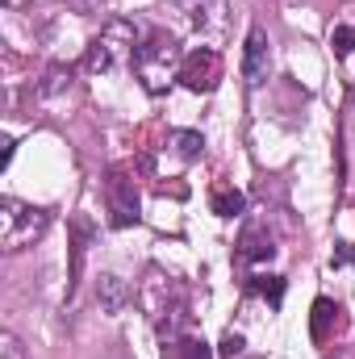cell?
<instances>
[{
    "label": "cell",
    "mask_w": 355,
    "mask_h": 359,
    "mask_svg": "<svg viewBox=\"0 0 355 359\" xmlns=\"http://www.w3.org/2000/svg\"><path fill=\"white\" fill-rule=\"evenodd\" d=\"M180 63H184V55H180L176 38L147 34L142 46H138V55H134V76L142 80V88L151 92V96H159V92L172 88V80H180Z\"/></svg>",
    "instance_id": "6da1fadb"
},
{
    "label": "cell",
    "mask_w": 355,
    "mask_h": 359,
    "mask_svg": "<svg viewBox=\"0 0 355 359\" xmlns=\"http://www.w3.org/2000/svg\"><path fill=\"white\" fill-rule=\"evenodd\" d=\"M138 46H142V34H138L134 21H109V25L100 29V38L88 46L84 67H88L92 76H96V72H117V67L134 63Z\"/></svg>",
    "instance_id": "7a4b0ae2"
},
{
    "label": "cell",
    "mask_w": 355,
    "mask_h": 359,
    "mask_svg": "<svg viewBox=\"0 0 355 359\" xmlns=\"http://www.w3.org/2000/svg\"><path fill=\"white\" fill-rule=\"evenodd\" d=\"M51 226V213L46 209H34V205H21L17 196H4L0 201V247L4 251H25L34 247Z\"/></svg>",
    "instance_id": "3957f363"
},
{
    "label": "cell",
    "mask_w": 355,
    "mask_h": 359,
    "mask_svg": "<svg viewBox=\"0 0 355 359\" xmlns=\"http://www.w3.org/2000/svg\"><path fill=\"white\" fill-rule=\"evenodd\" d=\"M222 80V55L209 46H196L192 55H184L180 63V84L188 92H213Z\"/></svg>",
    "instance_id": "277c9868"
},
{
    "label": "cell",
    "mask_w": 355,
    "mask_h": 359,
    "mask_svg": "<svg viewBox=\"0 0 355 359\" xmlns=\"http://www.w3.org/2000/svg\"><path fill=\"white\" fill-rule=\"evenodd\" d=\"M105 196H109V213H113V226H134L142 213H138V188L126 172H109L105 180Z\"/></svg>",
    "instance_id": "5b68a950"
},
{
    "label": "cell",
    "mask_w": 355,
    "mask_h": 359,
    "mask_svg": "<svg viewBox=\"0 0 355 359\" xmlns=\"http://www.w3.org/2000/svg\"><path fill=\"white\" fill-rule=\"evenodd\" d=\"M267 76H272V46H267V34L260 25L247 29V46H243V80L251 88H260Z\"/></svg>",
    "instance_id": "8992f818"
},
{
    "label": "cell",
    "mask_w": 355,
    "mask_h": 359,
    "mask_svg": "<svg viewBox=\"0 0 355 359\" xmlns=\"http://www.w3.org/2000/svg\"><path fill=\"white\" fill-rule=\"evenodd\" d=\"M126 297H130V288H126L121 276H100V284H96V301H100L105 313H121Z\"/></svg>",
    "instance_id": "52a82bcc"
},
{
    "label": "cell",
    "mask_w": 355,
    "mask_h": 359,
    "mask_svg": "<svg viewBox=\"0 0 355 359\" xmlns=\"http://www.w3.org/2000/svg\"><path fill=\"white\" fill-rule=\"evenodd\" d=\"M276 247H272V234L264 230H247L243 243H239V264H260V259H272Z\"/></svg>",
    "instance_id": "ba28073f"
},
{
    "label": "cell",
    "mask_w": 355,
    "mask_h": 359,
    "mask_svg": "<svg viewBox=\"0 0 355 359\" xmlns=\"http://www.w3.org/2000/svg\"><path fill=\"white\" fill-rule=\"evenodd\" d=\"M243 209H247V196L239 188H217L213 192V213L217 217H239Z\"/></svg>",
    "instance_id": "9c48e42d"
},
{
    "label": "cell",
    "mask_w": 355,
    "mask_h": 359,
    "mask_svg": "<svg viewBox=\"0 0 355 359\" xmlns=\"http://www.w3.org/2000/svg\"><path fill=\"white\" fill-rule=\"evenodd\" d=\"M172 147H176L180 159H201V151H205V138L196 134V130H172V138H168Z\"/></svg>",
    "instance_id": "30bf717a"
},
{
    "label": "cell",
    "mask_w": 355,
    "mask_h": 359,
    "mask_svg": "<svg viewBox=\"0 0 355 359\" xmlns=\"http://www.w3.org/2000/svg\"><path fill=\"white\" fill-rule=\"evenodd\" d=\"M335 313H339V305L335 301H326V297H318L314 301V339L322 343V339H330V322H335Z\"/></svg>",
    "instance_id": "8fae6325"
},
{
    "label": "cell",
    "mask_w": 355,
    "mask_h": 359,
    "mask_svg": "<svg viewBox=\"0 0 355 359\" xmlns=\"http://www.w3.org/2000/svg\"><path fill=\"white\" fill-rule=\"evenodd\" d=\"M251 292L267 297V305H280V297H284V280H280V276H251Z\"/></svg>",
    "instance_id": "7c38bea8"
},
{
    "label": "cell",
    "mask_w": 355,
    "mask_h": 359,
    "mask_svg": "<svg viewBox=\"0 0 355 359\" xmlns=\"http://www.w3.org/2000/svg\"><path fill=\"white\" fill-rule=\"evenodd\" d=\"M330 46H335V55H351L355 50V25H335L330 29Z\"/></svg>",
    "instance_id": "4fadbf2b"
},
{
    "label": "cell",
    "mask_w": 355,
    "mask_h": 359,
    "mask_svg": "<svg viewBox=\"0 0 355 359\" xmlns=\"http://www.w3.org/2000/svg\"><path fill=\"white\" fill-rule=\"evenodd\" d=\"M176 355L180 359H213V355H209V347H205L201 339H180V343H176Z\"/></svg>",
    "instance_id": "5bb4252c"
},
{
    "label": "cell",
    "mask_w": 355,
    "mask_h": 359,
    "mask_svg": "<svg viewBox=\"0 0 355 359\" xmlns=\"http://www.w3.org/2000/svg\"><path fill=\"white\" fill-rule=\"evenodd\" d=\"M0 359H25V347L17 343V334H0Z\"/></svg>",
    "instance_id": "9a60e30c"
},
{
    "label": "cell",
    "mask_w": 355,
    "mask_h": 359,
    "mask_svg": "<svg viewBox=\"0 0 355 359\" xmlns=\"http://www.w3.org/2000/svg\"><path fill=\"white\" fill-rule=\"evenodd\" d=\"M239 355H243V334L230 330V334L222 339V359H239Z\"/></svg>",
    "instance_id": "2e32d148"
},
{
    "label": "cell",
    "mask_w": 355,
    "mask_h": 359,
    "mask_svg": "<svg viewBox=\"0 0 355 359\" xmlns=\"http://www.w3.org/2000/svg\"><path fill=\"white\" fill-rule=\"evenodd\" d=\"M335 264H355V247H351V243H339V251H335Z\"/></svg>",
    "instance_id": "e0dca14e"
},
{
    "label": "cell",
    "mask_w": 355,
    "mask_h": 359,
    "mask_svg": "<svg viewBox=\"0 0 355 359\" xmlns=\"http://www.w3.org/2000/svg\"><path fill=\"white\" fill-rule=\"evenodd\" d=\"M4 4H8V8H17V4H21V0H4Z\"/></svg>",
    "instance_id": "ac0fdd59"
}]
</instances>
